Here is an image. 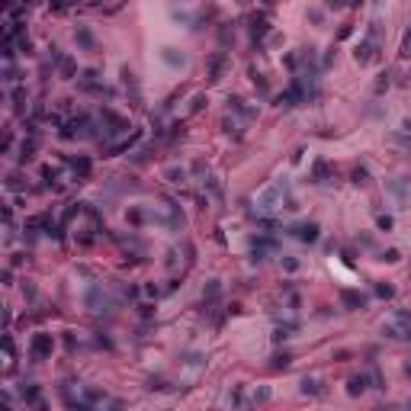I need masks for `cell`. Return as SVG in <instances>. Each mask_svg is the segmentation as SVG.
I'll return each mask as SVG.
<instances>
[{"instance_id": "6f0895ef", "label": "cell", "mask_w": 411, "mask_h": 411, "mask_svg": "<svg viewBox=\"0 0 411 411\" xmlns=\"http://www.w3.org/2000/svg\"><path fill=\"white\" fill-rule=\"evenodd\" d=\"M341 7H347V0H328V10H341Z\"/></svg>"}, {"instance_id": "83f0119b", "label": "cell", "mask_w": 411, "mask_h": 411, "mask_svg": "<svg viewBox=\"0 0 411 411\" xmlns=\"http://www.w3.org/2000/svg\"><path fill=\"white\" fill-rule=\"evenodd\" d=\"M350 180H353V183H357V186H366V183H370V171H366V167H353V174H350Z\"/></svg>"}, {"instance_id": "ffe728a7", "label": "cell", "mask_w": 411, "mask_h": 411, "mask_svg": "<svg viewBox=\"0 0 411 411\" xmlns=\"http://www.w3.org/2000/svg\"><path fill=\"white\" fill-rule=\"evenodd\" d=\"M122 84H125V90H132V100L138 103V80H135L132 68H122Z\"/></svg>"}, {"instance_id": "f907efd6", "label": "cell", "mask_w": 411, "mask_h": 411, "mask_svg": "<svg viewBox=\"0 0 411 411\" xmlns=\"http://www.w3.org/2000/svg\"><path fill=\"white\" fill-rule=\"evenodd\" d=\"M267 398H270V389H257V392H254V398H251V402H267Z\"/></svg>"}, {"instance_id": "603a6c76", "label": "cell", "mask_w": 411, "mask_h": 411, "mask_svg": "<svg viewBox=\"0 0 411 411\" xmlns=\"http://www.w3.org/2000/svg\"><path fill=\"white\" fill-rule=\"evenodd\" d=\"M389 190H392V193H395L402 202L408 199V180H405V177H398V180H389Z\"/></svg>"}, {"instance_id": "9c48e42d", "label": "cell", "mask_w": 411, "mask_h": 411, "mask_svg": "<svg viewBox=\"0 0 411 411\" xmlns=\"http://www.w3.org/2000/svg\"><path fill=\"white\" fill-rule=\"evenodd\" d=\"M161 61L167 64V68H186V55L180 52V48H174V45H164L161 48Z\"/></svg>"}, {"instance_id": "3957f363", "label": "cell", "mask_w": 411, "mask_h": 411, "mask_svg": "<svg viewBox=\"0 0 411 411\" xmlns=\"http://www.w3.org/2000/svg\"><path fill=\"white\" fill-rule=\"evenodd\" d=\"M286 235L295 238V241H302V244H315L318 235H321V225L318 222H295V225L286 228Z\"/></svg>"}, {"instance_id": "94428289", "label": "cell", "mask_w": 411, "mask_h": 411, "mask_svg": "<svg viewBox=\"0 0 411 411\" xmlns=\"http://www.w3.org/2000/svg\"><path fill=\"white\" fill-rule=\"evenodd\" d=\"M260 3H264V7H273V0H260Z\"/></svg>"}, {"instance_id": "7c38bea8", "label": "cell", "mask_w": 411, "mask_h": 411, "mask_svg": "<svg viewBox=\"0 0 411 411\" xmlns=\"http://www.w3.org/2000/svg\"><path fill=\"white\" fill-rule=\"evenodd\" d=\"M267 32H270V23H267V16H264V13H254V16H251V39L260 42Z\"/></svg>"}, {"instance_id": "e575fe53", "label": "cell", "mask_w": 411, "mask_h": 411, "mask_svg": "<svg viewBox=\"0 0 411 411\" xmlns=\"http://www.w3.org/2000/svg\"><path fill=\"white\" fill-rule=\"evenodd\" d=\"M180 360H183L186 366H202V363H206V357H202V353H183Z\"/></svg>"}, {"instance_id": "1f68e13d", "label": "cell", "mask_w": 411, "mask_h": 411, "mask_svg": "<svg viewBox=\"0 0 411 411\" xmlns=\"http://www.w3.org/2000/svg\"><path fill=\"white\" fill-rule=\"evenodd\" d=\"M80 209H84V206H80V202H71L68 209H64V215H61V225H68V222H71V218H74V215H78Z\"/></svg>"}, {"instance_id": "4fadbf2b", "label": "cell", "mask_w": 411, "mask_h": 411, "mask_svg": "<svg viewBox=\"0 0 411 411\" xmlns=\"http://www.w3.org/2000/svg\"><path fill=\"white\" fill-rule=\"evenodd\" d=\"M370 376H366V372H360V376H350V379H347V395H353V398H357V395H363V392H366V389H370Z\"/></svg>"}, {"instance_id": "cb8c5ba5", "label": "cell", "mask_w": 411, "mask_h": 411, "mask_svg": "<svg viewBox=\"0 0 411 411\" xmlns=\"http://www.w3.org/2000/svg\"><path fill=\"white\" fill-rule=\"evenodd\" d=\"M289 366H293V353H289V350H283V353H276V357H273L270 370H289Z\"/></svg>"}, {"instance_id": "f546056e", "label": "cell", "mask_w": 411, "mask_h": 411, "mask_svg": "<svg viewBox=\"0 0 411 411\" xmlns=\"http://www.w3.org/2000/svg\"><path fill=\"white\" fill-rule=\"evenodd\" d=\"M32 151H36V135H32L29 141H23V145H20V161H29Z\"/></svg>"}, {"instance_id": "c3c4849f", "label": "cell", "mask_w": 411, "mask_h": 411, "mask_svg": "<svg viewBox=\"0 0 411 411\" xmlns=\"http://www.w3.org/2000/svg\"><path fill=\"white\" fill-rule=\"evenodd\" d=\"M193 174L206 177V174H209V164H206V161H193Z\"/></svg>"}, {"instance_id": "4dcf8cb0", "label": "cell", "mask_w": 411, "mask_h": 411, "mask_svg": "<svg viewBox=\"0 0 411 411\" xmlns=\"http://www.w3.org/2000/svg\"><path fill=\"white\" fill-rule=\"evenodd\" d=\"M376 228H379V232H392V228H395V218L392 215H376Z\"/></svg>"}, {"instance_id": "6da1fadb", "label": "cell", "mask_w": 411, "mask_h": 411, "mask_svg": "<svg viewBox=\"0 0 411 411\" xmlns=\"http://www.w3.org/2000/svg\"><path fill=\"white\" fill-rule=\"evenodd\" d=\"M283 196H289V183H286V180H276L273 186H267L264 193L257 196V215L273 212L276 206H283Z\"/></svg>"}, {"instance_id": "680465c9", "label": "cell", "mask_w": 411, "mask_h": 411, "mask_svg": "<svg viewBox=\"0 0 411 411\" xmlns=\"http://www.w3.org/2000/svg\"><path fill=\"white\" fill-rule=\"evenodd\" d=\"M402 132H408V135H411V116H405V119H402Z\"/></svg>"}, {"instance_id": "816d5d0a", "label": "cell", "mask_w": 411, "mask_h": 411, "mask_svg": "<svg viewBox=\"0 0 411 411\" xmlns=\"http://www.w3.org/2000/svg\"><path fill=\"white\" fill-rule=\"evenodd\" d=\"M357 244H360V248H376V241H372L370 235H360V238H357Z\"/></svg>"}, {"instance_id": "ee69618b", "label": "cell", "mask_w": 411, "mask_h": 411, "mask_svg": "<svg viewBox=\"0 0 411 411\" xmlns=\"http://www.w3.org/2000/svg\"><path fill=\"white\" fill-rule=\"evenodd\" d=\"M228 402H232V405H248V398H244V392H241V389H235L232 395H228Z\"/></svg>"}, {"instance_id": "6125c7cd", "label": "cell", "mask_w": 411, "mask_h": 411, "mask_svg": "<svg viewBox=\"0 0 411 411\" xmlns=\"http://www.w3.org/2000/svg\"><path fill=\"white\" fill-rule=\"evenodd\" d=\"M408 408H411V398H408Z\"/></svg>"}, {"instance_id": "d6a6232c", "label": "cell", "mask_w": 411, "mask_h": 411, "mask_svg": "<svg viewBox=\"0 0 411 411\" xmlns=\"http://www.w3.org/2000/svg\"><path fill=\"white\" fill-rule=\"evenodd\" d=\"M376 295H379V299H392V295H395V286H389V283H376Z\"/></svg>"}, {"instance_id": "8992f818", "label": "cell", "mask_w": 411, "mask_h": 411, "mask_svg": "<svg viewBox=\"0 0 411 411\" xmlns=\"http://www.w3.org/2000/svg\"><path fill=\"white\" fill-rule=\"evenodd\" d=\"M341 305L347 312H363L366 305H370V299H366L363 293H357V289H341Z\"/></svg>"}, {"instance_id": "f5cc1de1", "label": "cell", "mask_w": 411, "mask_h": 411, "mask_svg": "<svg viewBox=\"0 0 411 411\" xmlns=\"http://www.w3.org/2000/svg\"><path fill=\"white\" fill-rule=\"evenodd\" d=\"M148 157H151V148H141V151H135V161H138V164H145Z\"/></svg>"}, {"instance_id": "b9f144b4", "label": "cell", "mask_w": 411, "mask_h": 411, "mask_svg": "<svg viewBox=\"0 0 411 411\" xmlns=\"http://www.w3.org/2000/svg\"><path fill=\"white\" fill-rule=\"evenodd\" d=\"M16 45H20V52H23V55H29V52H32V42H29V36H20V39H16Z\"/></svg>"}, {"instance_id": "d590c367", "label": "cell", "mask_w": 411, "mask_h": 411, "mask_svg": "<svg viewBox=\"0 0 411 411\" xmlns=\"http://www.w3.org/2000/svg\"><path fill=\"white\" fill-rule=\"evenodd\" d=\"M395 141L402 145V151H405V155L411 157V135H408V132H398V135H395Z\"/></svg>"}, {"instance_id": "9f6ffc18", "label": "cell", "mask_w": 411, "mask_h": 411, "mask_svg": "<svg viewBox=\"0 0 411 411\" xmlns=\"http://www.w3.org/2000/svg\"><path fill=\"white\" fill-rule=\"evenodd\" d=\"M71 3H78V0H52L55 10H64V7H71Z\"/></svg>"}, {"instance_id": "277c9868", "label": "cell", "mask_w": 411, "mask_h": 411, "mask_svg": "<svg viewBox=\"0 0 411 411\" xmlns=\"http://www.w3.org/2000/svg\"><path fill=\"white\" fill-rule=\"evenodd\" d=\"M84 302H87L90 312H109V309H113V299H109V295L103 293V286H97V283L90 286V293H87Z\"/></svg>"}, {"instance_id": "ac0fdd59", "label": "cell", "mask_w": 411, "mask_h": 411, "mask_svg": "<svg viewBox=\"0 0 411 411\" xmlns=\"http://www.w3.org/2000/svg\"><path fill=\"white\" fill-rule=\"evenodd\" d=\"M299 392H302V395H312V398H315V395H321V382L315 379V376H305V379L299 382Z\"/></svg>"}, {"instance_id": "2e32d148", "label": "cell", "mask_w": 411, "mask_h": 411, "mask_svg": "<svg viewBox=\"0 0 411 411\" xmlns=\"http://www.w3.org/2000/svg\"><path fill=\"white\" fill-rule=\"evenodd\" d=\"M222 68H225V52H215L209 58V84H215L222 78Z\"/></svg>"}, {"instance_id": "91938a15", "label": "cell", "mask_w": 411, "mask_h": 411, "mask_svg": "<svg viewBox=\"0 0 411 411\" xmlns=\"http://www.w3.org/2000/svg\"><path fill=\"white\" fill-rule=\"evenodd\" d=\"M405 376H411V363H405Z\"/></svg>"}, {"instance_id": "ab89813d", "label": "cell", "mask_w": 411, "mask_h": 411, "mask_svg": "<svg viewBox=\"0 0 411 411\" xmlns=\"http://www.w3.org/2000/svg\"><path fill=\"white\" fill-rule=\"evenodd\" d=\"M251 80H254V87H257L260 93H267V78H264V74H257V71H254V74H251Z\"/></svg>"}, {"instance_id": "bcb514c9", "label": "cell", "mask_w": 411, "mask_h": 411, "mask_svg": "<svg viewBox=\"0 0 411 411\" xmlns=\"http://www.w3.org/2000/svg\"><path fill=\"white\" fill-rule=\"evenodd\" d=\"M283 270L295 273V270H299V260H295V257H283Z\"/></svg>"}, {"instance_id": "4316f807", "label": "cell", "mask_w": 411, "mask_h": 411, "mask_svg": "<svg viewBox=\"0 0 411 411\" xmlns=\"http://www.w3.org/2000/svg\"><path fill=\"white\" fill-rule=\"evenodd\" d=\"M125 218H129L132 225H141V222H145V218H148V212H145V209H138V206H132V209L125 212Z\"/></svg>"}, {"instance_id": "74e56055", "label": "cell", "mask_w": 411, "mask_h": 411, "mask_svg": "<svg viewBox=\"0 0 411 411\" xmlns=\"http://www.w3.org/2000/svg\"><path fill=\"white\" fill-rule=\"evenodd\" d=\"M58 71H61L64 78H74V61H71V58H64V61L58 64Z\"/></svg>"}, {"instance_id": "681fc988", "label": "cell", "mask_w": 411, "mask_h": 411, "mask_svg": "<svg viewBox=\"0 0 411 411\" xmlns=\"http://www.w3.org/2000/svg\"><path fill=\"white\" fill-rule=\"evenodd\" d=\"M183 132H186V125H183V122H174L171 132H167V138H177V135H183Z\"/></svg>"}, {"instance_id": "7a4b0ae2", "label": "cell", "mask_w": 411, "mask_h": 411, "mask_svg": "<svg viewBox=\"0 0 411 411\" xmlns=\"http://www.w3.org/2000/svg\"><path fill=\"white\" fill-rule=\"evenodd\" d=\"M100 125H103V141L116 138V135H125L129 129H132V125H129V119L119 116V113H113L109 106L100 109Z\"/></svg>"}, {"instance_id": "d4e9b609", "label": "cell", "mask_w": 411, "mask_h": 411, "mask_svg": "<svg viewBox=\"0 0 411 411\" xmlns=\"http://www.w3.org/2000/svg\"><path fill=\"white\" fill-rule=\"evenodd\" d=\"M222 132H225V135H232L235 141L241 138V129H238V122H235L232 116H225V119H222Z\"/></svg>"}, {"instance_id": "e0dca14e", "label": "cell", "mask_w": 411, "mask_h": 411, "mask_svg": "<svg viewBox=\"0 0 411 411\" xmlns=\"http://www.w3.org/2000/svg\"><path fill=\"white\" fill-rule=\"evenodd\" d=\"M68 164H71V171L78 174L80 180L90 177V157H68Z\"/></svg>"}, {"instance_id": "5bb4252c", "label": "cell", "mask_w": 411, "mask_h": 411, "mask_svg": "<svg viewBox=\"0 0 411 411\" xmlns=\"http://www.w3.org/2000/svg\"><path fill=\"white\" fill-rule=\"evenodd\" d=\"M74 42H78L84 52H97V39H93V32L87 29V26H78V29H74Z\"/></svg>"}, {"instance_id": "60d3db41", "label": "cell", "mask_w": 411, "mask_h": 411, "mask_svg": "<svg viewBox=\"0 0 411 411\" xmlns=\"http://www.w3.org/2000/svg\"><path fill=\"white\" fill-rule=\"evenodd\" d=\"M218 39H222V45H228V42L235 39V29H228V26H222V29H218Z\"/></svg>"}, {"instance_id": "44dd1931", "label": "cell", "mask_w": 411, "mask_h": 411, "mask_svg": "<svg viewBox=\"0 0 411 411\" xmlns=\"http://www.w3.org/2000/svg\"><path fill=\"white\" fill-rule=\"evenodd\" d=\"M228 109H235V113H238V116H244V119L254 116V109L244 106V100H241V97H228Z\"/></svg>"}, {"instance_id": "db71d44e", "label": "cell", "mask_w": 411, "mask_h": 411, "mask_svg": "<svg viewBox=\"0 0 411 411\" xmlns=\"http://www.w3.org/2000/svg\"><path fill=\"white\" fill-rule=\"evenodd\" d=\"M97 347H106V350H113V341H109L106 334H97Z\"/></svg>"}, {"instance_id": "9a60e30c", "label": "cell", "mask_w": 411, "mask_h": 411, "mask_svg": "<svg viewBox=\"0 0 411 411\" xmlns=\"http://www.w3.org/2000/svg\"><path fill=\"white\" fill-rule=\"evenodd\" d=\"M218 295H222V283H218V279H209L206 289H202V305H215Z\"/></svg>"}, {"instance_id": "52a82bcc", "label": "cell", "mask_w": 411, "mask_h": 411, "mask_svg": "<svg viewBox=\"0 0 411 411\" xmlns=\"http://www.w3.org/2000/svg\"><path fill=\"white\" fill-rule=\"evenodd\" d=\"M376 48H379V42L360 39L357 48H353V58H357V64H372V61H376Z\"/></svg>"}, {"instance_id": "d6986e66", "label": "cell", "mask_w": 411, "mask_h": 411, "mask_svg": "<svg viewBox=\"0 0 411 411\" xmlns=\"http://www.w3.org/2000/svg\"><path fill=\"white\" fill-rule=\"evenodd\" d=\"M295 331H299V325H295V321H286V325H279L276 331H273V341H276V344H283L286 337H293Z\"/></svg>"}, {"instance_id": "7402d4cb", "label": "cell", "mask_w": 411, "mask_h": 411, "mask_svg": "<svg viewBox=\"0 0 411 411\" xmlns=\"http://www.w3.org/2000/svg\"><path fill=\"white\" fill-rule=\"evenodd\" d=\"M164 177L171 180V183H186V177H190V174H186V167H177V164H171V167L164 171Z\"/></svg>"}, {"instance_id": "f35d334b", "label": "cell", "mask_w": 411, "mask_h": 411, "mask_svg": "<svg viewBox=\"0 0 411 411\" xmlns=\"http://www.w3.org/2000/svg\"><path fill=\"white\" fill-rule=\"evenodd\" d=\"M13 103H16V109H23V103H26V90H23V87H13Z\"/></svg>"}, {"instance_id": "484cf974", "label": "cell", "mask_w": 411, "mask_h": 411, "mask_svg": "<svg viewBox=\"0 0 411 411\" xmlns=\"http://www.w3.org/2000/svg\"><path fill=\"white\" fill-rule=\"evenodd\" d=\"M379 260H382V264H398V260H402V251H398V248L379 251Z\"/></svg>"}, {"instance_id": "f1b7e54d", "label": "cell", "mask_w": 411, "mask_h": 411, "mask_svg": "<svg viewBox=\"0 0 411 411\" xmlns=\"http://www.w3.org/2000/svg\"><path fill=\"white\" fill-rule=\"evenodd\" d=\"M84 402H87V405L106 402V392H100V389H87V392H84Z\"/></svg>"}, {"instance_id": "11a10c76", "label": "cell", "mask_w": 411, "mask_h": 411, "mask_svg": "<svg viewBox=\"0 0 411 411\" xmlns=\"http://www.w3.org/2000/svg\"><path fill=\"white\" fill-rule=\"evenodd\" d=\"M42 177L52 183V180H58V171H55V167H42Z\"/></svg>"}, {"instance_id": "7bdbcfd3", "label": "cell", "mask_w": 411, "mask_h": 411, "mask_svg": "<svg viewBox=\"0 0 411 411\" xmlns=\"http://www.w3.org/2000/svg\"><path fill=\"white\" fill-rule=\"evenodd\" d=\"M202 103H206V97H202V93H196L193 100H190V113H199V109H202Z\"/></svg>"}, {"instance_id": "30bf717a", "label": "cell", "mask_w": 411, "mask_h": 411, "mask_svg": "<svg viewBox=\"0 0 411 411\" xmlns=\"http://www.w3.org/2000/svg\"><path fill=\"white\" fill-rule=\"evenodd\" d=\"M20 398H23L26 405H36V408H45V402L39 398V386L36 382H23L20 386Z\"/></svg>"}, {"instance_id": "8fae6325", "label": "cell", "mask_w": 411, "mask_h": 411, "mask_svg": "<svg viewBox=\"0 0 411 411\" xmlns=\"http://www.w3.org/2000/svg\"><path fill=\"white\" fill-rule=\"evenodd\" d=\"M328 177H331V164H328L325 157H318V161L312 164L309 180H312V183H328Z\"/></svg>"}, {"instance_id": "836d02e7", "label": "cell", "mask_w": 411, "mask_h": 411, "mask_svg": "<svg viewBox=\"0 0 411 411\" xmlns=\"http://www.w3.org/2000/svg\"><path fill=\"white\" fill-rule=\"evenodd\" d=\"M389 87H392V74L386 71V74H379V80H376V93H386Z\"/></svg>"}, {"instance_id": "5b68a950", "label": "cell", "mask_w": 411, "mask_h": 411, "mask_svg": "<svg viewBox=\"0 0 411 411\" xmlns=\"http://www.w3.org/2000/svg\"><path fill=\"white\" fill-rule=\"evenodd\" d=\"M52 350H55L52 334H36V337H32V344H29L32 360H48V357H52Z\"/></svg>"}, {"instance_id": "8d00e7d4", "label": "cell", "mask_w": 411, "mask_h": 411, "mask_svg": "<svg viewBox=\"0 0 411 411\" xmlns=\"http://www.w3.org/2000/svg\"><path fill=\"white\" fill-rule=\"evenodd\" d=\"M398 55H402V58H411V29L405 32V39H402V52H398Z\"/></svg>"}, {"instance_id": "ba28073f", "label": "cell", "mask_w": 411, "mask_h": 411, "mask_svg": "<svg viewBox=\"0 0 411 411\" xmlns=\"http://www.w3.org/2000/svg\"><path fill=\"white\" fill-rule=\"evenodd\" d=\"M138 138H141V132H129V138H119V141H113V145H106V155H103V157H116V155L132 151Z\"/></svg>"}, {"instance_id": "7dc6e473", "label": "cell", "mask_w": 411, "mask_h": 411, "mask_svg": "<svg viewBox=\"0 0 411 411\" xmlns=\"http://www.w3.org/2000/svg\"><path fill=\"white\" fill-rule=\"evenodd\" d=\"M321 20H325V13H321V10H309V23H312V26H321Z\"/></svg>"}, {"instance_id": "f6af8a7d", "label": "cell", "mask_w": 411, "mask_h": 411, "mask_svg": "<svg viewBox=\"0 0 411 411\" xmlns=\"http://www.w3.org/2000/svg\"><path fill=\"white\" fill-rule=\"evenodd\" d=\"M3 80H7V84H13V80H16V68H13V61H7V68H3Z\"/></svg>"}]
</instances>
